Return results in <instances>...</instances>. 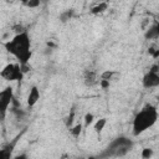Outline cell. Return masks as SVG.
Returning <instances> with one entry per match:
<instances>
[{
  "label": "cell",
  "mask_w": 159,
  "mask_h": 159,
  "mask_svg": "<svg viewBox=\"0 0 159 159\" xmlns=\"http://www.w3.org/2000/svg\"><path fill=\"white\" fill-rule=\"evenodd\" d=\"M14 99V92L11 87H6L5 89H2L0 92V111H1V117H5V113L9 108V106L11 104Z\"/></svg>",
  "instance_id": "obj_5"
},
{
  "label": "cell",
  "mask_w": 159,
  "mask_h": 159,
  "mask_svg": "<svg viewBox=\"0 0 159 159\" xmlns=\"http://www.w3.org/2000/svg\"><path fill=\"white\" fill-rule=\"evenodd\" d=\"M157 25H158V31H159V22H158V24H157Z\"/></svg>",
  "instance_id": "obj_20"
},
{
  "label": "cell",
  "mask_w": 159,
  "mask_h": 159,
  "mask_svg": "<svg viewBox=\"0 0 159 159\" xmlns=\"http://www.w3.org/2000/svg\"><path fill=\"white\" fill-rule=\"evenodd\" d=\"M93 119H94V116H93L92 113H89V112L86 113V114H84V125L88 127L89 124H92V123H93Z\"/></svg>",
  "instance_id": "obj_14"
},
{
  "label": "cell",
  "mask_w": 159,
  "mask_h": 159,
  "mask_svg": "<svg viewBox=\"0 0 159 159\" xmlns=\"http://www.w3.org/2000/svg\"><path fill=\"white\" fill-rule=\"evenodd\" d=\"M73 118H75V111L72 109V111H71V114H70V116L67 117V119H66V125H67L68 128H71V127H72Z\"/></svg>",
  "instance_id": "obj_18"
},
{
  "label": "cell",
  "mask_w": 159,
  "mask_h": 159,
  "mask_svg": "<svg viewBox=\"0 0 159 159\" xmlns=\"http://www.w3.org/2000/svg\"><path fill=\"white\" fill-rule=\"evenodd\" d=\"M0 75L6 81H21L25 73L22 72L20 63H9L1 70Z\"/></svg>",
  "instance_id": "obj_4"
},
{
  "label": "cell",
  "mask_w": 159,
  "mask_h": 159,
  "mask_svg": "<svg viewBox=\"0 0 159 159\" xmlns=\"http://www.w3.org/2000/svg\"><path fill=\"white\" fill-rule=\"evenodd\" d=\"M81 132H82V124L81 123H78V124H76V125H73V127L70 128V133L75 138H78L81 135Z\"/></svg>",
  "instance_id": "obj_12"
},
{
  "label": "cell",
  "mask_w": 159,
  "mask_h": 159,
  "mask_svg": "<svg viewBox=\"0 0 159 159\" xmlns=\"http://www.w3.org/2000/svg\"><path fill=\"white\" fill-rule=\"evenodd\" d=\"M106 124H107V119H106V118H99V119H97V122L94 123L93 128H94V130H96L97 133H101V132L104 129Z\"/></svg>",
  "instance_id": "obj_11"
},
{
  "label": "cell",
  "mask_w": 159,
  "mask_h": 159,
  "mask_svg": "<svg viewBox=\"0 0 159 159\" xmlns=\"http://www.w3.org/2000/svg\"><path fill=\"white\" fill-rule=\"evenodd\" d=\"M142 83H143V87H145V88L158 87L159 86V73L155 72V71H153V70H150L149 72H147L143 76Z\"/></svg>",
  "instance_id": "obj_6"
},
{
  "label": "cell",
  "mask_w": 159,
  "mask_h": 159,
  "mask_svg": "<svg viewBox=\"0 0 159 159\" xmlns=\"http://www.w3.org/2000/svg\"><path fill=\"white\" fill-rule=\"evenodd\" d=\"M158 101H159V96H158Z\"/></svg>",
  "instance_id": "obj_22"
},
{
  "label": "cell",
  "mask_w": 159,
  "mask_h": 159,
  "mask_svg": "<svg viewBox=\"0 0 159 159\" xmlns=\"http://www.w3.org/2000/svg\"><path fill=\"white\" fill-rule=\"evenodd\" d=\"M39 99H40V91L36 86H34V87H31V89L29 92V96H27V106L29 107L35 106Z\"/></svg>",
  "instance_id": "obj_7"
},
{
  "label": "cell",
  "mask_w": 159,
  "mask_h": 159,
  "mask_svg": "<svg viewBox=\"0 0 159 159\" xmlns=\"http://www.w3.org/2000/svg\"><path fill=\"white\" fill-rule=\"evenodd\" d=\"M99 82H101V87H102L103 89H106V88L109 87V81H108V80H102V78H101Z\"/></svg>",
  "instance_id": "obj_19"
},
{
  "label": "cell",
  "mask_w": 159,
  "mask_h": 159,
  "mask_svg": "<svg viewBox=\"0 0 159 159\" xmlns=\"http://www.w3.org/2000/svg\"><path fill=\"white\" fill-rule=\"evenodd\" d=\"M107 9H108V2L103 1V2H99V4L94 5V6H92V7H91V10H89V12H91V14H93V15H98V14L104 12Z\"/></svg>",
  "instance_id": "obj_8"
},
{
  "label": "cell",
  "mask_w": 159,
  "mask_h": 159,
  "mask_svg": "<svg viewBox=\"0 0 159 159\" xmlns=\"http://www.w3.org/2000/svg\"><path fill=\"white\" fill-rule=\"evenodd\" d=\"M6 51L12 55L20 65H27L31 58V39L26 31L17 32L11 40L4 43Z\"/></svg>",
  "instance_id": "obj_1"
},
{
  "label": "cell",
  "mask_w": 159,
  "mask_h": 159,
  "mask_svg": "<svg viewBox=\"0 0 159 159\" xmlns=\"http://www.w3.org/2000/svg\"><path fill=\"white\" fill-rule=\"evenodd\" d=\"M84 83L87 86H92L96 83V73L93 71H87L84 75Z\"/></svg>",
  "instance_id": "obj_10"
},
{
  "label": "cell",
  "mask_w": 159,
  "mask_h": 159,
  "mask_svg": "<svg viewBox=\"0 0 159 159\" xmlns=\"http://www.w3.org/2000/svg\"><path fill=\"white\" fill-rule=\"evenodd\" d=\"M133 147V142L127 137H118L109 143L101 157H123Z\"/></svg>",
  "instance_id": "obj_3"
},
{
  "label": "cell",
  "mask_w": 159,
  "mask_h": 159,
  "mask_svg": "<svg viewBox=\"0 0 159 159\" xmlns=\"http://www.w3.org/2000/svg\"><path fill=\"white\" fill-rule=\"evenodd\" d=\"M113 75H114V72H113V71L107 70V71H104V72L101 75V78H102V80H108V81H111V80H112V77H113Z\"/></svg>",
  "instance_id": "obj_16"
},
{
  "label": "cell",
  "mask_w": 159,
  "mask_h": 159,
  "mask_svg": "<svg viewBox=\"0 0 159 159\" xmlns=\"http://www.w3.org/2000/svg\"><path fill=\"white\" fill-rule=\"evenodd\" d=\"M25 4H26L29 7H31V9H35V7L40 6V4H41V0H27Z\"/></svg>",
  "instance_id": "obj_17"
},
{
  "label": "cell",
  "mask_w": 159,
  "mask_h": 159,
  "mask_svg": "<svg viewBox=\"0 0 159 159\" xmlns=\"http://www.w3.org/2000/svg\"><path fill=\"white\" fill-rule=\"evenodd\" d=\"M72 15H73V10H66V11H63L61 15H60V20L62 21V22H66V21H68L71 17H72Z\"/></svg>",
  "instance_id": "obj_13"
},
{
  "label": "cell",
  "mask_w": 159,
  "mask_h": 159,
  "mask_svg": "<svg viewBox=\"0 0 159 159\" xmlns=\"http://www.w3.org/2000/svg\"><path fill=\"white\" fill-rule=\"evenodd\" d=\"M21 1H24V2H26V1H27V0H21Z\"/></svg>",
  "instance_id": "obj_21"
},
{
  "label": "cell",
  "mask_w": 159,
  "mask_h": 159,
  "mask_svg": "<svg viewBox=\"0 0 159 159\" xmlns=\"http://www.w3.org/2000/svg\"><path fill=\"white\" fill-rule=\"evenodd\" d=\"M158 120V111L154 106L147 104L144 106L134 117L132 132L134 135H139L152 128Z\"/></svg>",
  "instance_id": "obj_2"
},
{
  "label": "cell",
  "mask_w": 159,
  "mask_h": 159,
  "mask_svg": "<svg viewBox=\"0 0 159 159\" xmlns=\"http://www.w3.org/2000/svg\"><path fill=\"white\" fill-rule=\"evenodd\" d=\"M142 158H144V159H148V158H150L152 155H153V149H150V148H144V149H142Z\"/></svg>",
  "instance_id": "obj_15"
},
{
  "label": "cell",
  "mask_w": 159,
  "mask_h": 159,
  "mask_svg": "<svg viewBox=\"0 0 159 159\" xmlns=\"http://www.w3.org/2000/svg\"><path fill=\"white\" fill-rule=\"evenodd\" d=\"M145 39L148 40H153V39H157L159 37V31H158V25H153L152 27H149L147 31H145Z\"/></svg>",
  "instance_id": "obj_9"
}]
</instances>
